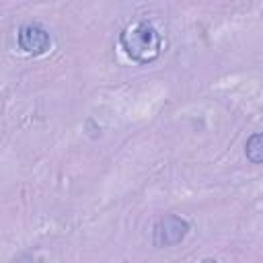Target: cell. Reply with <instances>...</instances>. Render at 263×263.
<instances>
[{
	"mask_svg": "<svg viewBox=\"0 0 263 263\" xmlns=\"http://www.w3.org/2000/svg\"><path fill=\"white\" fill-rule=\"evenodd\" d=\"M187 234H189V222L183 220L181 216L168 214L156 222L152 240H154V247H173V245H179Z\"/></svg>",
	"mask_w": 263,
	"mask_h": 263,
	"instance_id": "cell-2",
	"label": "cell"
},
{
	"mask_svg": "<svg viewBox=\"0 0 263 263\" xmlns=\"http://www.w3.org/2000/svg\"><path fill=\"white\" fill-rule=\"evenodd\" d=\"M245 154L253 164H263V132H257L247 140Z\"/></svg>",
	"mask_w": 263,
	"mask_h": 263,
	"instance_id": "cell-4",
	"label": "cell"
},
{
	"mask_svg": "<svg viewBox=\"0 0 263 263\" xmlns=\"http://www.w3.org/2000/svg\"><path fill=\"white\" fill-rule=\"evenodd\" d=\"M119 45L129 60L138 64H150L158 60L162 49V39L152 23L136 21L134 25H127L119 33Z\"/></svg>",
	"mask_w": 263,
	"mask_h": 263,
	"instance_id": "cell-1",
	"label": "cell"
},
{
	"mask_svg": "<svg viewBox=\"0 0 263 263\" xmlns=\"http://www.w3.org/2000/svg\"><path fill=\"white\" fill-rule=\"evenodd\" d=\"M18 47L29 55H41L51 45V35L45 27L37 23H25L16 33Z\"/></svg>",
	"mask_w": 263,
	"mask_h": 263,
	"instance_id": "cell-3",
	"label": "cell"
}]
</instances>
